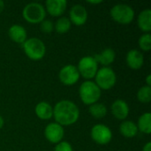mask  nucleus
I'll use <instances>...</instances> for the list:
<instances>
[{"instance_id": "393cba45", "label": "nucleus", "mask_w": 151, "mask_h": 151, "mask_svg": "<svg viewBox=\"0 0 151 151\" xmlns=\"http://www.w3.org/2000/svg\"><path fill=\"white\" fill-rule=\"evenodd\" d=\"M40 29L44 34H50L54 30V23L50 19H44L40 23Z\"/></svg>"}, {"instance_id": "7c9ffc66", "label": "nucleus", "mask_w": 151, "mask_h": 151, "mask_svg": "<svg viewBox=\"0 0 151 151\" xmlns=\"http://www.w3.org/2000/svg\"><path fill=\"white\" fill-rule=\"evenodd\" d=\"M4 125V118H3V117L0 115V129H2V128H3Z\"/></svg>"}, {"instance_id": "aec40b11", "label": "nucleus", "mask_w": 151, "mask_h": 151, "mask_svg": "<svg viewBox=\"0 0 151 151\" xmlns=\"http://www.w3.org/2000/svg\"><path fill=\"white\" fill-rule=\"evenodd\" d=\"M138 131L144 134H150L151 133V114L145 112L142 114L137 121Z\"/></svg>"}, {"instance_id": "bb28decb", "label": "nucleus", "mask_w": 151, "mask_h": 151, "mask_svg": "<svg viewBox=\"0 0 151 151\" xmlns=\"http://www.w3.org/2000/svg\"><path fill=\"white\" fill-rule=\"evenodd\" d=\"M142 151H151V142H148L142 148Z\"/></svg>"}, {"instance_id": "dca6fc26", "label": "nucleus", "mask_w": 151, "mask_h": 151, "mask_svg": "<svg viewBox=\"0 0 151 151\" xmlns=\"http://www.w3.org/2000/svg\"><path fill=\"white\" fill-rule=\"evenodd\" d=\"M35 113L42 120H50L53 118V107L48 102L42 101L35 105Z\"/></svg>"}, {"instance_id": "4be33fe9", "label": "nucleus", "mask_w": 151, "mask_h": 151, "mask_svg": "<svg viewBox=\"0 0 151 151\" xmlns=\"http://www.w3.org/2000/svg\"><path fill=\"white\" fill-rule=\"evenodd\" d=\"M72 27V23L68 17H59L54 24V30L58 34H65Z\"/></svg>"}, {"instance_id": "6ab92c4d", "label": "nucleus", "mask_w": 151, "mask_h": 151, "mask_svg": "<svg viewBox=\"0 0 151 151\" xmlns=\"http://www.w3.org/2000/svg\"><path fill=\"white\" fill-rule=\"evenodd\" d=\"M137 24L139 28L144 33H150L151 31V10L145 9L142 11L137 18Z\"/></svg>"}, {"instance_id": "9d476101", "label": "nucleus", "mask_w": 151, "mask_h": 151, "mask_svg": "<svg viewBox=\"0 0 151 151\" xmlns=\"http://www.w3.org/2000/svg\"><path fill=\"white\" fill-rule=\"evenodd\" d=\"M64 135H65L64 127L56 122L49 123L44 129V136L46 140L49 142L55 145L63 141Z\"/></svg>"}, {"instance_id": "f03ea898", "label": "nucleus", "mask_w": 151, "mask_h": 151, "mask_svg": "<svg viewBox=\"0 0 151 151\" xmlns=\"http://www.w3.org/2000/svg\"><path fill=\"white\" fill-rule=\"evenodd\" d=\"M79 96L81 102L86 105L98 103L102 96V90L93 81H85L79 88Z\"/></svg>"}, {"instance_id": "412c9836", "label": "nucleus", "mask_w": 151, "mask_h": 151, "mask_svg": "<svg viewBox=\"0 0 151 151\" xmlns=\"http://www.w3.org/2000/svg\"><path fill=\"white\" fill-rule=\"evenodd\" d=\"M88 111H89V114L93 118L97 119H100L104 118L107 115L108 109H107V107H106V105L104 104L96 103L94 104L89 105Z\"/></svg>"}, {"instance_id": "c85d7f7f", "label": "nucleus", "mask_w": 151, "mask_h": 151, "mask_svg": "<svg viewBox=\"0 0 151 151\" xmlns=\"http://www.w3.org/2000/svg\"><path fill=\"white\" fill-rule=\"evenodd\" d=\"M87 3H88V4H99L103 3V1H102V0H95V1H90V0H88V1H87Z\"/></svg>"}, {"instance_id": "5701e85b", "label": "nucleus", "mask_w": 151, "mask_h": 151, "mask_svg": "<svg viewBox=\"0 0 151 151\" xmlns=\"http://www.w3.org/2000/svg\"><path fill=\"white\" fill-rule=\"evenodd\" d=\"M137 99L142 104H148L151 101V87L142 86L137 92Z\"/></svg>"}, {"instance_id": "b1692460", "label": "nucleus", "mask_w": 151, "mask_h": 151, "mask_svg": "<svg viewBox=\"0 0 151 151\" xmlns=\"http://www.w3.org/2000/svg\"><path fill=\"white\" fill-rule=\"evenodd\" d=\"M138 44L140 49L144 52H149L151 50V35L150 33L143 34L140 36Z\"/></svg>"}, {"instance_id": "a878e982", "label": "nucleus", "mask_w": 151, "mask_h": 151, "mask_svg": "<svg viewBox=\"0 0 151 151\" xmlns=\"http://www.w3.org/2000/svg\"><path fill=\"white\" fill-rule=\"evenodd\" d=\"M54 151H73V146L66 141H62L56 144Z\"/></svg>"}, {"instance_id": "a211bd4d", "label": "nucleus", "mask_w": 151, "mask_h": 151, "mask_svg": "<svg viewBox=\"0 0 151 151\" xmlns=\"http://www.w3.org/2000/svg\"><path fill=\"white\" fill-rule=\"evenodd\" d=\"M119 133L125 138H134L138 134L139 131L135 122L126 119L119 125Z\"/></svg>"}, {"instance_id": "6e6552de", "label": "nucleus", "mask_w": 151, "mask_h": 151, "mask_svg": "<svg viewBox=\"0 0 151 151\" xmlns=\"http://www.w3.org/2000/svg\"><path fill=\"white\" fill-rule=\"evenodd\" d=\"M92 141L98 145H107L112 140V131L104 124H96L90 130Z\"/></svg>"}, {"instance_id": "0eeeda50", "label": "nucleus", "mask_w": 151, "mask_h": 151, "mask_svg": "<svg viewBox=\"0 0 151 151\" xmlns=\"http://www.w3.org/2000/svg\"><path fill=\"white\" fill-rule=\"evenodd\" d=\"M80 76H81L86 81H92L97 71H98V63L92 56H85L81 58L76 66Z\"/></svg>"}, {"instance_id": "7ed1b4c3", "label": "nucleus", "mask_w": 151, "mask_h": 151, "mask_svg": "<svg viewBox=\"0 0 151 151\" xmlns=\"http://www.w3.org/2000/svg\"><path fill=\"white\" fill-rule=\"evenodd\" d=\"M22 48L26 56L33 61L42 60L46 54V46L44 42L37 37L27 39L22 44Z\"/></svg>"}, {"instance_id": "423d86ee", "label": "nucleus", "mask_w": 151, "mask_h": 151, "mask_svg": "<svg viewBox=\"0 0 151 151\" xmlns=\"http://www.w3.org/2000/svg\"><path fill=\"white\" fill-rule=\"evenodd\" d=\"M95 83L101 90H110L117 83V75L113 69L109 67H101L95 76Z\"/></svg>"}, {"instance_id": "4468645a", "label": "nucleus", "mask_w": 151, "mask_h": 151, "mask_svg": "<svg viewBox=\"0 0 151 151\" xmlns=\"http://www.w3.org/2000/svg\"><path fill=\"white\" fill-rule=\"evenodd\" d=\"M127 65L132 70H139L143 66L144 56L143 53L136 49L130 50L126 56Z\"/></svg>"}, {"instance_id": "1a4fd4ad", "label": "nucleus", "mask_w": 151, "mask_h": 151, "mask_svg": "<svg viewBox=\"0 0 151 151\" xmlns=\"http://www.w3.org/2000/svg\"><path fill=\"white\" fill-rule=\"evenodd\" d=\"M81 76L77 67L73 65H66L63 66L58 73V79L60 82L67 87H71L76 84Z\"/></svg>"}, {"instance_id": "cd10ccee", "label": "nucleus", "mask_w": 151, "mask_h": 151, "mask_svg": "<svg viewBox=\"0 0 151 151\" xmlns=\"http://www.w3.org/2000/svg\"><path fill=\"white\" fill-rule=\"evenodd\" d=\"M145 82H146V86L151 87V74H148V75L146 76Z\"/></svg>"}, {"instance_id": "20e7f679", "label": "nucleus", "mask_w": 151, "mask_h": 151, "mask_svg": "<svg viewBox=\"0 0 151 151\" xmlns=\"http://www.w3.org/2000/svg\"><path fill=\"white\" fill-rule=\"evenodd\" d=\"M110 15L115 22L120 25H128L134 21L135 12L131 5L127 4H118L111 7Z\"/></svg>"}, {"instance_id": "2eb2a0df", "label": "nucleus", "mask_w": 151, "mask_h": 151, "mask_svg": "<svg viewBox=\"0 0 151 151\" xmlns=\"http://www.w3.org/2000/svg\"><path fill=\"white\" fill-rule=\"evenodd\" d=\"M8 35L12 42L21 45L27 39V32L26 28L23 26L18 24H14L9 27Z\"/></svg>"}, {"instance_id": "ddd939ff", "label": "nucleus", "mask_w": 151, "mask_h": 151, "mask_svg": "<svg viewBox=\"0 0 151 151\" xmlns=\"http://www.w3.org/2000/svg\"><path fill=\"white\" fill-rule=\"evenodd\" d=\"M67 2L65 0H47L45 2V11L52 17H62L65 12Z\"/></svg>"}, {"instance_id": "c756f323", "label": "nucleus", "mask_w": 151, "mask_h": 151, "mask_svg": "<svg viewBox=\"0 0 151 151\" xmlns=\"http://www.w3.org/2000/svg\"><path fill=\"white\" fill-rule=\"evenodd\" d=\"M4 1H2V0H0V14L4 12Z\"/></svg>"}, {"instance_id": "f8f14e48", "label": "nucleus", "mask_w": 151, "mask_h": 151, "mask_svg": "<svg viewBox=\"0 0 151 151\" xmlns=\"http://www.w3.org/2000/svg\"><path fill=\"white\" fill-rule=\"evenodd\" d=\"M111 111L115 119L124 121L127 119L130 109L128 104L125 100L119 98L112 103L111 106Z\"/></svg>"}, {"instance_id": "39448f33", "label": "nucleus", "mask_w": 151, "mask_h": 151, "mask_svg": "<svg viewBox=\"0 0 151 151\" xmlns=\"http://www.w3.org/2000/svg\"><path fill=\"white\" fill-rule=\"evenodd\" d=\"M46 14L44 6L37 2L28 3L22 10L23 19L30 24H40L45 19Z\"/></svg>"}, {"instance_id": "f3484780", "label": "nucleus", "mask_w": 151, "mask_h": 151, "mask_svg": "<svg viewBox=\"0 0 151 151\" xmlns=\"http://www.w3.org/2000/svg\"><path fill=\"white\" fill-rule=\"evenodd\" d=\"M96 62L103 65V67H109L116 58V52L111 48H106L99 54L94 56Z\"/></svg>"}, {"instance_id": "9b49d317", "label": "nucleus", "mask_w": 151, "mask_h": 151, "mask_svg": "<svg viewBox=\"0 0 151 151\" xmlns=\"http://www.w3.org/2000/svg\"><path fill=\"white\" fill-rule=\"evenodd\" d=\"M88 11L86 7L80 4L73 5L69 11L68 18L71 23L77 27H81L86 24L88 20Z\"/></svg>"}, {"instance_id": "f257e3e1", "label": "nucleus", "mask_w": 151, "mask_h": 151, "mask_svg": "<svg viewBox=\"0 0 151 151\" xmlns=\"http://www.w3.org/2000/svg\"><path fill=\"white\" fill-rule=\"evenodd\" d=\"M53 118L63 127L72 126L79 120L80 109L70 100H61L53 106Z\"/></svg>"}]
</instances>
